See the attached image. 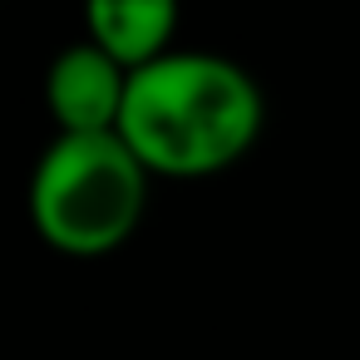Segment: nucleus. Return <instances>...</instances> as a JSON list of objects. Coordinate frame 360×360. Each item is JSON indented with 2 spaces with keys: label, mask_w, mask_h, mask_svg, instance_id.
Here are the masks:
<instances>
[{
  "label": "nucleus",
  "mask_w": 360,
  "mask_h": 360,
  "mask_svg": "<svg viewBox=\"0 0 360 360\" xmlns=\"http://www.w3.org/2000/svg\"><path fill=\"white\" fill-rule=\"evenodd\" d=\"M178 0H84V40L109 50L124 70H143L173 50Z\"/></svg>",
  "instance_id": "4"
},
{
  "label": "nucleus",
  "mask_w": 360,
  "mask_h": 360,
  "mask_svg": "<svg viewBox=\"0 0 360 360\" xmlns=\"http://www.w3.org/2000/svg\"><path fill=\"white\" fill-rule=\"evenodd\" d=\"M129 75L109 50L94 40L65 45L45 70V104L55 119V134H119Z\"/></svg>",
  "instance_id": "3"
},
{
  "label": "nucleus",
  "mask_w": 360,
  "mask_h": 360,
  "mask_svg": "<svg viewBox=\"0 0 360 360\" xmlns=\"http://www.w3.org/2000/svg\"><path fill=\"white\" fill-rule=\"evenodd\" d=\"M148 183L119 134H55L30 168V227L60 257H109L139 232Z\"/></svg>",
  "instance_id": "2"
},
{
  "label": "nucleus",
  "mask_w": 360,
  "mask_h": 360,
  "mask_svg": "<svg viewBox=\"0 0 360 360\" xmlns=\"http://www.w3.org/2000/svg\"><path fill=\"white\" fill-rule=\"evenodd\" d=\"M262 84L217 50H168L129 75L119 139L153 178H212L262 139Z\"/></svg>",
  "instance_id": "1"
}]
</instances>
